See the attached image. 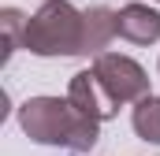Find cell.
Wrapping results in <instances>:
<instances>
[{"instance_id":"cell-8","label":"cell","mask_w":160,"mask_h":156,"mask_svg":"<svg viewBox=\"0 0 160 156\" xmlns=\"http://www.w3.org/2000/svg\"><path fill=\"white\" fill-rule=\"evenodd\" d=\"M26 15L19 11V7H4L0 11V30H4V63L19 52V48H26Z\"/></svg>"},{"instance_id":"cell-3","label":"cell","mask_w":160,"mask_h":156,"mask_svg":"<svg viewBox=\"0 0 160 156\" xmlns=\"http://www.w3.org/2000/svg\"><path fill=\"white\" fill-rule=\"evenodd\" d=\"M93 71L101 78V85L119 100V104H138L149 97V75L138 60L123 56V52H104L93 60Z\"/></svg>"},{"instance_id":"cell-2","label":"cell","mask_w":160,"mask_h":156,"mask_svg":"<svg viewBox=\"0 0 160 156\" xmlns=\"http://www.w3.org/2000/svg\"><path fill=\"white\" fill-rule=\"evenodd\" d=\"M34 56H82V11L71 0H45L26 22Z\"/></svg>"},{"instance_id":"cell-6","label":"cell","mask_w":160,"mask_h":156,"mask_svg":"<svg viewBox=\"0 0 160 156\" xmlns=\"http://www.w3.org/2000/svg\"><path fill=\"white\" fill-rule=\"evenodd\" d=\"M119 37L130 45H153L160 41V11L149 4H123L119 7Z\"/></svg>"},{"instance_id":"cell-9","label":"cell","mask_w":160,"mask_h":156,"mask_svg":"<svg viewBox=\"0 0 160 156\" xmlns=\"http://www.w3.org/2000/svg\"><path fill=\"white\" fill-rule=\"evenodd\" d=\"M157 71H160V63H157Z\"/></svg>"},{"instance_id":"cell-5","label":"cell","mask_w":160,"mask_h":156,"mask_svg":"<svg viewBox=\"0 0 160 156\" xmlns=\"http://www.w3.org/2000/svg\"><path fill=\"white\" fill-rule=\"evenodd\" d=\"M116 34H119V11L104 4L82 11V56H104Z\"/></svg>"},{"instance_id":"cell-7","label":"cell","mask_w":160,"mask_h":156,"mask_svg":"<svg viewBox=\"0 0 160 156\" xmlns=\"http://www.w3.org/2000/svg\"><path fill=\"white\" fill-rule=\"evenodd\" d=\"M130 126H134V134H138L142 141L160 145V97L149 93L145 100H138L134 112H130Z\"/></svg>"},{"instance_id":"cell-1","label":"cell","mask_w":160,"mask_h":156,"mask_svg":"<svg viewBox=\"0 0 160 156\" xmlns=\"http://www.w3.org/2000/svg\"><path fill=\"white\" fill-rule=\"evenodd\" d=\"M19 126L38 145H63L71 156L89 153L101 138V123L82 115L78 108L63 97H30L19 108Z\"/></svg>"},{"instance_id":"cell-4","label":"cell","mask_w":160,"mask_h":156,"mask_svg":"<svg viewBox=\"0 0 160 156\" xmlns=\"http://www.w3.org/2000/svg\"><path fill=\"white\" fill-rule=\"evenodd\" d=\"M67 100L78 108L82 115L97 119V123L119 115V100L101 85V78H97L93 67H89V71H78V75H71V82H67Z\"/></svg>"}]
</instances>
